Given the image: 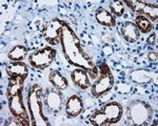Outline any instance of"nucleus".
Segmentation results:
<instances>
[{
	"label": "nucleus",
	"instance_id": "obj_1",
	"mask_svg": "<svg viewBox=\"0 0 158 126\" xmlns=\"http://www.w3.org/2000/svg\"><path fill=\"white\" fill-rule=\"evenodd\" d=\"M59 41L65 59L70 64L75 65L79 69H85L88 73H90L93 78L97 77L99 73L98 67L94 64L91 58L83 50L78 37L73 32L70 25L67 23L63 25L60 31Z\"/></svg>",
	"mask_w": 158,
	"mask_h": 126
},
{
	"label": "nucleus",
	"instance_id": "obj_22",
	"mask_svg": "<svg viewBox=\"0 0 158 126\" xmlns=\"http://www.w3.org/2000/svg\"><path fill=\"white\" fill-rule=\"evenodd\" d=\"M111 14L115 17H121L124 13V4L123 1H112L110 3Z\"/></svg>",
	"mask_w": 158,
	"mask_h": 126
},
{
	"label": "nucleus",
	"instance_id": "obj_16",
	"mask_svg": "<svg viewBox=\"0 0 158 126\" xmlns=\"http://www.w3.org/2000/svg\"><path fill=\"white\" fill-rule=\"evenodd\" d=\"M95 18H96V21H97L99 24L104 25V26L113 27L116 25L115 17L104 9H98L97 11H96Z\"/></svg>",
	"mask_w": 158,
	"mask_h": 126
},
{
	"label": "nucleus",
	"instance_id": "obj_9",
	"mask_svg": "<svg viewBox=\"0 0 158 126\" xmlns=\"http://www.w3.org/2000/svg\"><path fill=\"white\" fill-rule=\"evenodd\" d=\"M100 110L106 116V120L109 122V125L115 124V123L118 122L121 119L122 112H123V108L117 102H110L104 105Z\"/></svg>",
	"mask_w": 158,
	"mask_h": 126
},
{
	"label": "nucleus",
	"instance_id": "obj_3",
	"mask_svg": "<svg viewBox=\"0 0 158 126\" xmlns=\"http://www.w3.org/2000/svg\"><path fill=\"white\" fill-rule=\"evenodd\" d=\"M152 113V107L143 101H134L129 107V118L134 125H147Z\"/></svg>",
	"mask_w": 158,
	"mask_h": 126
},
{
	"label": "nucleus",
	"instance_id": "obj_19",
	"mask_svg": "<svg viewBox=\"0 0 158 126\" xmlns=\"http://www.w3.org/2000/svg\"><path fill=\"white\" fill-rule=\"evenodd\" d=\"M27 49L23 45H16L10 50L9 53V59L13 62H22L27 58Z\"/></svg>",
	"mask_w": 158,
	"mask_h": 126
},
{
	"label": "nucleus",
	"instance_id": "obj_14",
	"mask_svg": "<svg viewBox=\"0 0 158 126\" xmlns=\"http://www.w3.org/2000/svg\"><path fill=\"white\" fill-rule=\"evenodd\" d=\"M6 70L9 75L10 78L12 77H23L27 78V75H29V69H27V66L24 64L23 62H13L6 65Z\"/></svg>",
	"mask_w": 158,
	"mask_h": 126
},
{
	"label": "nucleus",
	"instance_id": "obj_15",
	"mask_svg": "<svg viewBox=\"0 0 158 126\" xmlns=\"http://www.w3.org/2000/svg\"><path fill=\"white\" fill-rule=\"evenodd\" d=\"M153 73L149 69H135L130 74V79L138 84H148L152 81Z\"/></svg>",
	"mask_w": 158,
	"mask_h": 126
},
{
	"label": "nucleus",
	"instance_id": "obj_8",
	"mask_svg": "<svg viewBox=\"0 0 158 126\" xmlns=\"http://www.w3.org/2000/svg\"><path fill=\"white\" fill-rule=\"evenodd\" d=\"M65 24L64 21L60 19H53L45 25V27L43 29V38L44 40L50 43L51 45H57L59 43V38H60V31L63 27V25Z\"/></svg>",
	"mask_w": 158,
	"mask_h": 126
},
{
	"label": "nucleus",
	"instance_id": "obj_12",
	"mask_svg": "<svg viewBox=\"0 0 158 126\" xmlns=\"http://www.w3.org/2000/svg\"><path fill=\"white\" fill-rule=\"evenodd\" d=\"M45 104L52 112H59L63 104V96L61 95V93L58 89L50 90L49 94L47 95V98H45Z\"/></svg>",
	"mask_w": 158,
	"mask_h": 126
},
{
	"label": "nucleus",
	"instance_id": "obj_5",
	"mask_svg": "<svg viewBox=\"0 0 158 126\" xmlns=\"http://www.w3.org/2000/svg\"><path fill=\"white\" fill-rule=\"evenodd\" d=\"M55 57L56 49L51 46H45L32 53L29 57V63L31 66L37 69H44L52 64Z\"/></svg>",
	"mask_w": 158,
	"mask_h": 126
},
{
	"label": "nucleus",
	"instance_id": "obj_24",
	"mask_svg": "<svg viewBox=\"0 0 158 126\" xmlns=\"http://www.w3.org/2000/svg\"><path fill=\"white\" fill-rule=\"evenodd\" d=\"M148 57H149V59L151 60V61H155V62L157 61V54H156V53L151 52L149 55H148Z\"/></svg>",
	"mask_w": 158,
	"mask_h": 126
},
{
	"label": "nucleus",
	"instance_id": "obj_4",
	"mask_svg": "<svg viewBox=\"0 0 158 126\" xmlns=\"http://www.w3.org/2000/svg\"><path fill=\"white\" fill-rule=\"evenodd\" d=\"M99 72H100V76H99L97 81H95L94 84L92 85L91 89L92 95L96 98L110 92L114 86V76L108 65L103 63L100 66Z\"/></svg>",
	"mask_w": 158,
	"mask_h": 126
},
{
	"label": "nucleus",
	"instance_id": "obj_6",
	"mask_svg": "<svg viewBox=\"0 0 158 126\" xmlns=\"http://www.w3.org/2000/svg\"><path fill=\"white\" fill-rule=\"evenodd\" d=\"M7 101H9L10 112L16 118V120L20 123V125H25V126L32 125L30 123L27 110L23 104L22 93L21 94L11 96V97H7Z\"/></svg>",
	"mask_w": 158,
	"mask_h": 126
},
{
	"label": "nucleus",
	"instance_id": "obj_21",
	"mask_svg": "<svg viewBox=\"0 0 158 126\" xmlns=\"http://www.w3.org/2000/svg\"><path fill=\"white\" fill-rule=\"evenodd\" d=\"M90 122L93 125H97V126H103V125H109V122L106 120V116L103 115L101 110L94 112L90 118Z\"/></svg>",
	"mask_w": 158,
	"mask_h": 126
},
{
	"label": "nucleus",
	"instance_id": "obj_13",
	"mask_svg": "<svg viewBox=\"0 0 158 126\" xmlns=\"http://www.w3.org/2000/svg\"><path fill=\"white\" fill-rule=\"evenodd\" d=\"M71 78L74 84L81 89H88L91 86L90 78H89L88 72L83 69H76L71 74Z\"/></svg>",
	"mask_w": 158,
	"mask_h": 126
},
{
	"label": "nucleus",
	"instance_id": "obj_10",
	"mask_svg": "<svg viewBox=\"0 0 158 126\" xmlns=\"http://www.w3.org/2000/svg\"><path fill=\"white\" fill-rule=\"evenodd\" d=\"M120 34L123 39L129 43H134L140 38V32L136 24L131 21H126L120 25Z\"/></svg>",
	"mask_w": 158,
	"mask_h": 126
},
{
	"label": "nucleus",
	"instance_id": "obj_20",
	"mask_svg": "<svg viewBox=\"0 0 158 126\" xmlns=\"http://www.w3.org/2000/svg\"><path fill=\"white\" fill-rule=\"evenodd\" d=\"M135 24H136L138 31L140 33H143V34L150 33L152 31V29H153L152 22L150 21L147 17L141 16V15H138V16L135 18Z\"/></svg>",
	"mask_w": 158,
	"mask_h": 126
},
{
	"label": "nucleus",
	"instance_id": "obj_7",
	"mask_svg": "<svg viewBox=\"0 0 158 126\" xmlns=\"http://www.w3.org/2000/svg\"><path fill=\"white\" fill-rule=\"evenodd\" d=\"M123 3H126L134 13L147 17L148 19L150 18L152 21H156L158 19V9L156 4L154 6L143 1H135V0H127Z\"/></svg>",
	"mask_w": 158,
	"mask_h": 126
},
{
	"label": "nucleus",
	"instance_id": "obj_18",
	"mask_svg": "<svg viewBox=\"0 0 158 126\" xmlns=\"http://www.w3.org/2000/svg\"><path fill=\"white\" fill-rule=\"evenodd\" d=\"M49 80H50L51 84L58 90H64V89H67L69 86L68 80L65 79L64 76L61 75L58 70H54V72L51 73L49 76Z\"/></svg>",
	"mask_w": 158,
	"mask_h": 126
},
{
	"label": "nucleus",
	"instance_id": "obj_17",
	"mask_svg": "<svg viewBox=\"0 0 158 126\" xmlns=\"http://www.w3.org/2000/svg\"><path fill=\"white\" fill-rule=\"evenodd\" d=\"M27 78L23 77H12L10 78L9 85H7L6 89V96L7 97H11V96L21 94L22 89H23V84L24 80Z\"/></svg>",
	"mask_w": 158,
	"mask_h": 126
},
{
	"label": "nucleus",
	"instance_id": "obj_2",
	"mask_svg": "<svg viewBox=\"0 0 158 126\" xmlns=\"http://www.w3.org/2000/svg\"><path fill=\"white\" fill-rule=\"evenodd\" d=\"M42 88L38 84H33L27 93V108L31 116V124L34 126L50 125L48 118L43 112Z\"/></svg>",
	"mask_w": 158,
	"mask_h": 126
},
{
	"label": "nucleus",
	"instance_id": "obj_23",
	"mask_svg": "<svg viewBox=\"0 0 158 126\" xmlns=\"http://www.w3.org/2000/svg\"><path fill=\"white\" fill-rule=\"evenodd\" d=\"M147 42H148L149 44H151V45H154L155 43H156V34L151 35V36L148 38Z\"/></svg>",
	"mask_w": 158,
	"mask_h": 126
},
{
	"label": "nucleus",
	"instance_id": "obj_11",
	"mask_svg": "<svg viewBox=\"0 0 158 126\" xmlns=\"http://www.w3.org/2000/svg\"><path fill=\"white\" fill-rule=\"evenodd\" d=\"M83 110V101L79 96L73 95L67 100L65 103V112L70 118H75L80 115Z\"/></svg>",
	"mask_w": 158,
	"mask_h": 126
}]
</instances>
